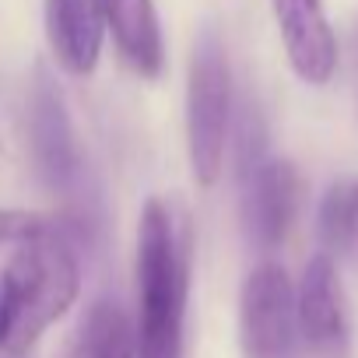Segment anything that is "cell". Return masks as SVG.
Masks as SVG:
<instances>
[{"mask_svg": "<svg viewBox=\"0 0 358 358\" xmlns=\"http://www.w3.org/2000/svg\"><path fill=\"white\" fill-rule=\"evenodd\" d=\"M64 358H137V334L123 306L95 299L78 320Z\"/></svg>", "mask_w": 358, "mask_h": 358, "instance_id": "11", "label": "cell"}, {"mask_svg": "<svg viewBox=\"0 0 358 358\" xmlns=\"http://www.w3.org/2000/svg\"><path fill=\"white\" fill-rule=\"evenodd\" d=\"M8 334H11V306H8L4 288H0V348L8 344Z\"/></svg>", "mask_w": 358, "mask_h": 358, "instance_id": "14", "label": "cell"}, {"mask_svg": "<svg viewBox=\"0 0 358 358\" xmlns=\"http://www.w3.org/2000/svg\"><path fill=\"white\" fill-rule=\"evenodd\" d=\"M53 232V222L36 215V211H15V208H0V243H29Z\"/></svg>", "mask_w": 358, "mask_h": 358, "instance_id": "13", "label": "cell"}, {"mask_svg": "<svg viewBox=\"0 0 358 358\" xmlns=\"http://www.w3.org/2000/svg\"><path fill=\"white\" fill-rule=\"evenodd\" d=\"M187 239L176 236L172 211L151 197L137 225V358H183Z\"/></svg>", "mask_w": 358, "mask_h": 358, "instance_id": "1", "label": "cell"}, {"mask_svg": "<svg viewBox=\"0 0 358 358\" xmlns=\"http://www.w3.org/2000/svg\"><path fill=\"white\" fill-rule=\"evenodd\" d=\"M299 172L285 158H260L243 172V232L250 246L271 253L285 243L299 211Z\"/></svg>", "mask_w": 358, "mask_h": 358, "instance_id": "6", "label": "cell"}, {"mask_svg": "<svg viewBox=\"0 0 358 358\" xmlns=\"http://www.w3.org/2000/svg\"><path fill=\"white\" fill-rule=\"evenodd\" d=\"M102 15L120 57L141 78H158L165 64V43L155 0H102Z\"/></svg>", "mask_w": 358, "mask_h": 358, "instance_id": "10", "label": "cell"}, {"mask_svg": "<svg viewBox=\"0 0 358 358\" xmlns=\"http://www.w3.org/2000/svg\"><path fill=\"white\" fill-rule=\"evenodd\" d=\"M295 313H299V337L320 358H344L348 316H344L337 267L327 253H316L306 264L302 281L295 288Z\"/></svg>", "mask_w": 358, "mask_h": 358, "instance_id": "7", "label": "cell"}, {"mask_svg": "<svg viewBox=\"0 0 358 358\" xmlns=\"http://www.w3.org/2000/svg\"><path fill=\"white\" fill-rule=\"evenodd\" d=\"M271 8L292 71L306 85H327L337 71V36L327 22L323 0H271Z\"/></svg>", "mask_w": 358, "mask_h": 358, "instance_id": "8", "label": "cell"}, {"mask_svg": "<svg viewBox=\"0 0 358 358\" xmlns=\"http://www.w3.org/2000/svg\"><path fill=\"white\" fill-rule=\"evenodd\" d=\"M29 141H32L36 169L53 190H74L81 183L85 158H81L64 95L43 67L36 71V85L29 95Z\"/></svg>", "mask_w": 358, "mask_h": 358, "instance_id": "5", "label": "cell"}, {"mask_svg": "<svg viewBox=\"0 0 358 358\" xmlns=\"http://www.w3.org/2000/svg\"><path fill=\"white\" fill-rule=\"evenodd\" d=\"M316 232L330 260L358 253V179L330 183L316 211Z\"/></svg>", "mask_w": 358, "mask_h": 358, "instance_id": "12", "label": "cell"}, {"mask_svg": "<svg viewBox=\"0 0 358 358\" xmlns=\"http://www.w3.org/2000/svg\"><path fill=\"white\" fill-rule=\"evenodd\" d=\"M239 337L246 358H295L299 344L295 285L281 264L264 260L243 281Z\"/></svg>", "mask_w": 358, "mask_h": 358, "instance_id": "4", "label": "cell"}, {"mask_svg": "<svg viewBox=\"0 0 358 358\" xmlns=\"http://www.w3.org/2000/svg\"><path fill=\"white\" fill-rule=\"evenodd\" d=\"M0 288L11 306V334L4 348L11 355H22L74 306L81 292L78 260L53 232H46L39 239L18 243V253L0 278Z\"/></svg>", "mask_w": 358, "mask_h": 358, "instance_id": "2", "label": "cell"}, {"mask_svg": "<svg viewBox=\"0 0 358 358\" xmlns=\"http://www.w3.org/2000/svg\"><path fill=\"white\" fill-rule=\"evenodd\" d=\"M46 39L64 71L88 78L106 39L102 0H46Z\"/></svg>", "mask_w": 358, "mask_h": 358, "instance_id": "9", "label": "cell"}, {"mask_svg": "<svg viewBox=\"0 0 358 358\" xmlns=\"http://www.w3.org/2000/svg\"><path fill=\"white\" fill-rule=\"evenodd\" d=\"M229 123H232L229 57L222 39L211 29H204L194 46L190 81H187V148H190L194 179L201 187H215L225 169Z\"/></svg>", "mask_w": 358, "mask_h": 358, "instance_id": "3", "label": "cell"}]
</instances>
